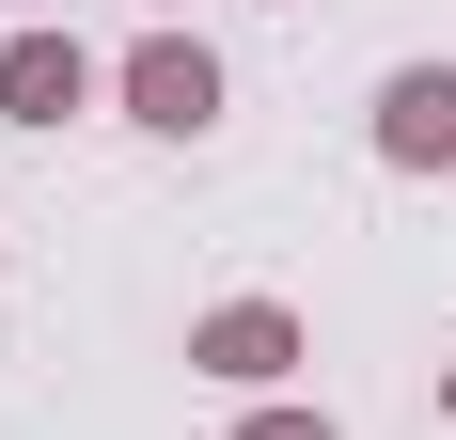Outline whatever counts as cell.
<instances>
[{
    "label": "cell",
    "instance_id": "cell-1",
    "mask_svg": "<svg viewBox=\"0 0 456 440\" xmlns=\"http://www.w3.org/2000/svg\"><path fill=\"white\" fill-rule=\"evenodd\" d=\"M378 158L394 174H456V63H394L378 79Z\"/></svg>",
    "mask_w": 456,
    "mask_h": 440
},
{
    "label": "cell",
    "instance_id": "cell-2",
    "mask_svg": "<svg viewBox=\"0 0 456 440\" xmlns=\"http://www.w3.org/2000/svg\"><path fill=\"white\" fill-rule=\"evenodd\" d=\"M126 110H142V126H174V142H205V126H221V63H205L189 32L126 47Z\"/></svg>",
    "mask_w": 456,
    "mask_h": 440
},
{
    "label": "cell",
    "instance_id": "cell-3",
    "mask_svg": "<svg viewBox=\"0 0 456 440\" xmlns=\"http://www.w3.org/2000/svg\"><path fill=\"white\" fill-rule=\"evenodd\" d=\"M189 362H205V378H236V394H268L283 362H299V314H283V299H221L205 330H189Z\"/></svg>",
    "mask_w": 456,
    "mask_h": 440
},
{
    "label": "cell",
    "instance_id": "cell-4",
    "mask_svg": "<svg viewBox=\"0 0 456 440\" xmlns=\"http://www.w3.org/2000/svg\"><path fill=\"white\" fill-rule=\"evenodd\" d=\"M79 94H94V47L79 32H16L0 47V110H16V126H63Z\"/></svg>",
    "mask_w": 456,
    "mask_h": 440
},
{
    "label": "cell",
    "instance_id": "cell-5",
    "mask_svg": "<svg viewBox=\"0 0 456 440\" xmlns=\"http://www.w3.org/2000/svg\"><path fill=\"white\" fill-rule=\"evenodd\" d=\"M236 440H330V425H315V409H252Z\"/></svg>",
    "mask_w": 456,
    "mask_h": 440
},
{
    "label": "cell",
    "instance_id": "cell-6",
    "mask_svg": "<svg viewBox=\"0 0 456 440\" xmlns=\"http://www.w3.org/2000/svg\"><path fill=\"white\" fill-rule=\"evenodd\" d=\"M441 409H456V378H441Z\"/></svg>",
    "mask_w": 456,
    "mask_h": 440
}]
</instances>
